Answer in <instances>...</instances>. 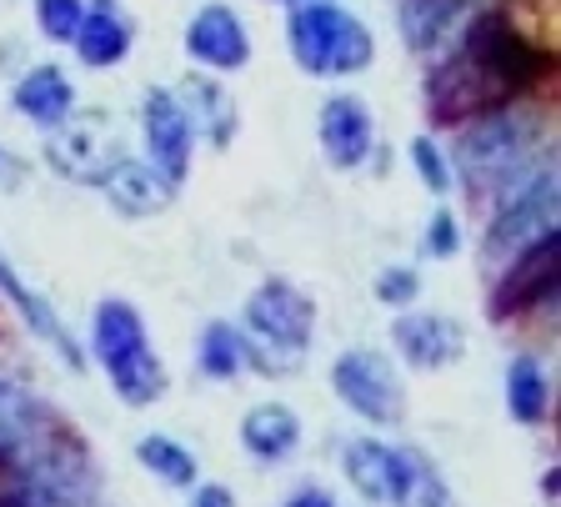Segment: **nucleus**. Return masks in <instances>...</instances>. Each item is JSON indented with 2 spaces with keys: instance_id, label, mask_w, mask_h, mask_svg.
<instances>
[{
  "instance_id": "obj_1",
  "label": "nucleus",
  "mask_w": 561,
  "mask_h": 507,
  "mask_svg": "<svg viewBox=\"0 0 561 507\" xmlns=\"http://www.w3.org/2000/svg\"><path fill=\"white\" fill-rule=\"evenodd\" d=\"M541 56L516 36L502 15H481L471 21L461 56L446 60L432 76V116L436 121H477L486 111L506 106L531 76Z\"/></svg>"
},
{
  "instance_id": "obj_2",
  "label": "nucleus",
  "mask_w": 561,
  "mask_h": 507,
  "mask_svg": "<svg viewBox=\"0 0 561 507\" xmlns=\"http://www.w3.org/2000/svg\"><path fill=\"white\" fill-rule=\"evenodd\" d=\"M91 342H95V362L105 367V378L116 387L121 402L130 407H151V402L165 397V367L156 362L151 342H146V322L130 302H101L95 307V327H91Z\"/></svg>"
},
{
  "instance_id": "obj_3",
  "label": "nucleus",
  "mask_w": 561,
  "mask_h": 507,
  "mask_svg": "<svg viewBox=\"0 0 561 507\" xmlns=\"http://www.w3.org/2000/svg\"><path fill=\"white\" fill-rule=\"evenodd\" d=\"M291 50L306 71H316V76H351V71H362V66H371V56H376L371 31L362 21H351L346 11H336V5H306V11H296Z\"/></svg>"
},
{
  "instance_id": "obj_4",
  "label": "nucleus",
  "mask_w": 561,
  "mask_h": 507,
  "mask_svg": "<svg viewBox=\"0 0 561 507\" xmlns=\"http://www.w3.org/2000/svg\"><path fill=\"white\" fill-rule=\"evenodd\" d=\"M336 382L341 402H346L356 417L376 427H391L401 422L407 413V392H401V378H397V362H386L381 352H346L331 372Z\"/></svg>"
},
{
  "instance_id": "obj_5",
  "label": "nucleus",
  "mask_w": 561,
  "mask_h": 507,
  "mask_svg": "<svg viewBox=\"0 0 561 507\" xmlns=\"http://www.w3.org/2000/svg\"><path fill=\"white\" fill-rule=\"evenodd\" d=\"M311 322H316L311 296L296 292L291 282H261L251 292V302H245V331L256 342H266L271 352H286V357L306 352Z\"/></svg>"
},
{
  "instance_id": "obj_6",
  "label": "nucleus",
  "mask_w": 561,
  "mask_h": 507,
  "mask_svg": "<svg viewBox=\"0 0 561 507\" xmlns=\"http://www.w3.org/2000/svg\"><path fill=\"white\" fill-rule=\"evenodd\" d=\"M557 267H561V236L557 232H541L537 241L526 247V257L512 267V277L496 286V302H491V312H496V317L531 312L541 296L557 292Z\"/></svg>"
},
{
  "instance_id": "obj_7",
  "label": "nucleus",
  "mask_w": 561,
  "mask_h": 507,
  "mask_svg": "<svg viewBox=\"0 0 561 507\" xmlns=\"http://www.w3.org/2000/svg\"><path fill=\"white\" fill-rule=\"evenodd\" d=\"M391 342L421 372H436V367L461 362L467 352V331L456 327L451 317H436V312H401L391 322Z\"/></svg>"
},
{
  "instance_id": "obj_8",
  "label": "nucleus",
  "mask_w": 561,
  "mask_h": 507,
  "mask_svg": "<svg viewBox=\"0 0 561 507\" xmlns=\"http://www.w3.org/2000/svg\"><path fill=\"white\" fill-rule=\"evenodd\" d=\"M146 146H151V171L171 187V181L186 177L191 166V116L186 106L165 91L146 95Z\"/></svg>"
},
{
  "instance_id": "obj_9",
  "label": "nucleus",
  "mask_w": 561,
  "mask_h": 507,
  "mask_svg": "<svg viewBox=\"0 0 561 507\" xmlns=\"http://www.w3.org/2000/svg\"><path fill=\"white\" fill-rule=\"evenodd\" d=\"M346 477L366 503L397 507L401 487H407V452L386 448V442H351L346 448Z\"/></svg>"
},
{
  "instance_id": "obj_10",
  "label": "nucleus",
  "mask_w": 561,
  "mask_h": 507,
  "mask_svg": "<svg viewBox=\"0 0 561 507\" xmlns=\"http://www.w3.org/2000/svg\"><path fill=\"white\" fill-rule=\"evenodd\" d=\"M321 146H327V161L351 171L362 166L371 151V111L356 101V95H336L321 111Z\"/></svg>"
},
{
  "instance_id": "obj_11",
  "label": "nucleus",
  "mask_w": 561,
  "mask_h": 507,
  "mask_svg": "<svg viewBox=\"0 0 561 507\" xmlns=\"http://www.w3.org/2000/svg\"><path fill=\"white\" fill-rule=\"evenodd\" d=\"M186 50L201 60V66L236 71V66L251 56V41H245L241 21H236L226 5H206V11L191 21V31H186Z\"/></svg>"
},
{
  "instance_id": "obj_12",
  "label": "nucleus",
  "mask_w": 561,
  "mask_h": 507,
  "mask_svg": "<svg viewBox=\"0 0 561 507\" xmlns=\"http://www.w3.org/2000/svg\"><path fill=\"white\" fill-rule=\"evenodd\" d=\"M241 442L245 452H256L261 462H280L301 448V417L286 402H261L241 417Z\"/></svg>"
},
{
  "instance_id": "obj_13",
  "label": "nucleus",
  "mask_w": 561,
  "mask_h": 507,
  "mask_svg": "<svg viewBox=\"0 0 561 507\" xmlns=\"http://www.w3.org/2000/svg\"><path fill=\"white\" fill-rule=\"evenodd\" d=\"M0 292H5V296H11V302H15V307H21V317L31 322V331H35V337H46V342L56 347V352H60V362H66L70 372H81V367H85V352H81V347H76V337H70V331L60 327L56 307H50V302H41V296H35L31 286H25L21 277H15V267H11V261H0Z\"/></svg>"
},
{
  "instance_id": "obj_14",
  "label": "nucleus",
  "mask_w": 561,
  "mask_h": 507,
  "mask_svg": "<svg viewBox=\"0 0 561 507\" xmlns=\"http://www.w3.org/2000/svg\"><path fill=\"white\" fill-rule=\"evenodd\" d=\"M101 191L116 201V212H126V216H156L171 206V187L156 177L151 166L126 161V156L101 177Z\"/></svg>"
},
{
  "instance_id": "obj_15",
  "label": "nucleus",
  "mask_w": 561,
  "mask_h": 507,
  "mask_svg": "<svg viewBox=\"0 0 561 507\" xmlns=\"http://www.w3.org/2000/svg\"><path fill=\"white\" fill-rule=\"evenodd\" d=\"M522 146H526V136L516 126H506V121H486V126L471 131L467 146H461V171H467V181L477 187L481 171L496 177V171H506V166L522 161Z\"/></svg>"
},
{
  "instance_id": "obj_16",
  "label": "nucleus",
  "mask_w": 561,
  "mask_h": 507,
  "mask_svg": "<svg viewBox=\"0 0 561 507\" xmlns=\"http://www.w3.org/2000/svg\"><path fill=\"white\" fill-rule=\"evenodd\" d=\"M15 106H21L31 121H41V126H60V121H66V111H70L66 76H60L56 66H41V71H31L21 81V91H15Z\"/></svg>"
},
{
  "instance_id": "obj_17",
  "label": "nucleus",
  "mask_w": 561,
  "mask_h": 507,
  "mask_svg": "<svg viewBox=\"0 0 561 507\" xmlns=\"http://www.w3.org/2000/svg\"><path fill=\"white\" fill-rule=\"evenodd\" d=\"M196 362L206 378H236V372L251 362V347H245V337L231 327V322H210V327L201 331Z\"/></svg>"
},
{
  "instance_id": "obj_18",
  "label": "nucleus",
  "mask_w": 561,
  "mask_h": 507,
  "mask_svg": "<svg viewBox=\"0 0 561 507\" xmlns=\"http://www.w3.org/2000/svg\"><path fill=\"white\" fill-rule=\"evenodd\" d=\"M506 402H512V417H516V422H541V417H547L551 387H547V372H541V362H531V357H516L512 372H506Z\"/></svg>"
},
{
  "instance_id": "obj_19",
  "label": "nucleus",
  "mask_w": 561,
  "mask_h": 507,
  "mask_svg": "<svg viewBox=\"0 0 561 507\" xmlns=\"http://www.w3.org/2000/svg\"><path fill=\"white\" fill-rule=\"evenodd\" d=\"M76 50H81L85 66H116V60L130 50V36H126V25H121L116 15L91 11L81 21V31H76Z\"/></svg>"
},
{
  "instance_id": "obj_20",
  "label": "nucleus",
  "mask_w": 561,
  "mask_h": 507,
  "mask_svg": "<svg viewBox=\"0 0 561 507\" xmlns=\"http://www.w3.org/2000/svg\"><path fill=\"white\" fill-rule=\"evenodd\" d=\"M136 458H140V467L156 472V477H161V483H171V487H191V483H196V458H191L181 442L161 437V432L140 437V442H136Z\"/></svg>"
},
{
  "instance_id": "obj_21",
  "label": "nucleus",
  "mask_w": 561,
  "mask_h": 507,
  "mask_svg": "<svg viewBox=\"0 0 561 507\" xmlns=\"http://www.w3.org/2000/svg\"><path fill=\"white\" fill-rule=\"evenodd\" d=\"M456 15V0H407V11H401V31H407V41L416 50L436 46L442 41V31L451 25Z\"/></svg>"
},
{
  "instance_id": "obj_22",
  "label": "nucleus",
  "mask_w": 561,
  "mask_h": 507,
  "mask_svg": "<svg viewBox=\"0 0 561 507\" xmlns=\"http://www.w3.org/2000/svg\"><path fill=\"white\" fill-rule=\"evenodd\" d=\"M397 507H456L446 483L436 477V467L421 452H407V487H401Z\"/></svg>"
},
{
  "instance_id": "obj_23",
  "label": "nucleus",
  "mask_w": 561,
  "mask_h": 507,
  "mask_svg": "<svg viewBox=\"0 0 561 507\" xmlns=\"http://www.w3.org/2000/svg\"><path fill=\"white\" fill-rule=\"evenodd\" d=\"M35 21H41V31L50 41H76V31L85 21V5L81 0H35Z\"/></svg>"
},
{
  "instance_id": "obj_24",
  "label": "nucleus",
  "mask_w": 561,
  "mask_h": 507,
  "mask_svg": "<svg viewBox=\"0 0 561 507\" xmlns=\"http://www.w3.org/2000/svg\"><path fill=\"white\" fill-rule=\"evenodd\" d=\"M416 292H421V277L411 272V267H391V272H381V282H376V296H381L386 307H401V312L416 302Z\"/></svg>"
},
{
  "instance_id": "obj_25",
  "label": "nucleus",
  "mask_w": 561,
  "mask_h": 507,
  "mask_svg": "<svg viewBox=\"0 0 561 507\" xmlns=\"http://www.w3.org/2000/svg\"><path fill=\"white\" fill-rule=\"evenodd\" d=\"M411 156H416V171H421V181H426V191H436V196H442V191L451 187V171H446L442 151L421 136V142H411Z\"/></svg>"
},
{
  "instance_id": "obj_26",
  "label": "nucleus",
  "mask_w": 561,
  "mask_h": 507,
  "mask_svg": "<svg viewBox=\"0 0 561 507\" xmlns=\"http://www.w3.org/2000/svg\"><path fill=\"white\" fill-rule=\"evenodd\" d=\"M0 507H25V472L0 448Z\"/></svg>"
},
{
  "instance_id": "obj_27",
  "label": "nucleus",
  "mask_w": 561,
  "mask_h": 507,
  "mask_svg": "<svg viewBox=\"0 0 561 507\" xmlns=\"http://www.w3.org/2000/svg\"><path fill=\"white\" fill-rule=\"evenodd\" d=\"M456 247H461V241H456V222L446 212H436L432 232H426V251H432V257H451Z\"/></svg>"
},
{
  "instance_id": "obj_28",
  "label": "nucleus",
  "mask_w": 561,
  "mask_h": 507,
  "mask_svg": "<svg viewBox=\"0 0 561 507\" xmlns=\"http://www.w3.org/2000/svg\"><path fill=\"white\" fill-rule=\"evenodd\" d=\"M25 181V161L21 156H11L5 146H0V191H15Z\"/></svg>"
},
{
  "instance_id": "obj_29",
  "label": "nucleus",
  "mask_w": 561,
  "mask_h": 507,
  "mask_svg": "<svg viewBox=\"0 0 561 507\" xmlns=\"http://www.w3.org/2000/svg\"><path fill=\"white\" fill-rule=\"evenodd\" d=\"M191 507H236V497L226 493L221 483H206V487H196V497H191Z\"/></svg>"
},
{
  "instance_id": "obj_30",
  "label": "nucleus",
  "mask_w": 561,
  "mask_h": 507,
  "mask_svg": "<svg viewBox=\"0 0 561 507\" xmlns=\"http://www.w3.org/2000/svg\"><path fill=\"white\" fill-rule=\"evenodd\" d=\"M286 507H336V497L321 493V487H306V493H296Z\"/></svg>"
},
{
  "instance_id": "obj_31",
  "label": "nucleus",
  "mask_w": 561,
  "mask_h": 507,
  "mask_svg": "<svg viewBox=\"0 0 561 507\" xmlns=\"http://www.w3.org/2000/svg\"><path fill=\"white\" fill-rule=\"evenodd\" d=\"M280 5H301L306 11V5H327V0H280Z\"/></svg>"
},
{
  "instance_id": "obj_32",
  "label": "nucleus",
  "mask_w": 561,
  "mask_h": 507,
  "mask_svg": "<svg viewBox=\"0 0 561 507\" xmlns=\"http://www.w3.org/2000/svg\"><path fill=\"white\" fill-rule=\"evenodd\" d=\"M5 407H11V397H5V387H0V413H5Z\"/></svg>"
}]
</instances>
